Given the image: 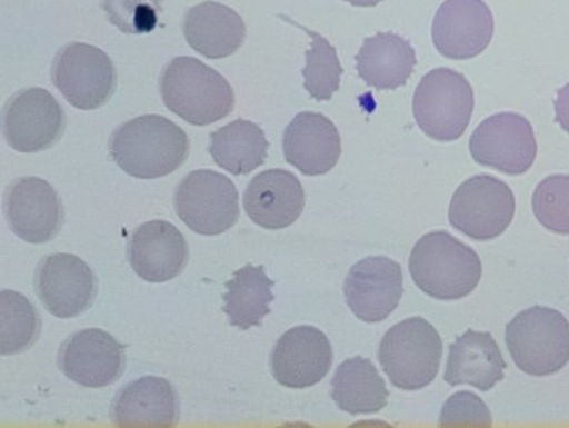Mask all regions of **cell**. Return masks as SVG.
<instances>
[{
    "label": "cell",
    "mask_w": 569,
    "mask_h": 428,
    "mask_svg": "<svg viewBox=\"0 0 569 428\" xmlns=\"http://www.w3.org/2000/svg\"><path fill=\"white\" fill-rule=\"evenodd\" d=\"M439 331L422 317H411L393 326L379 345L378 358L398 389L427 388L439 375L442 358Z\"/></svg>",
    "instance_id": "4"
},
{
    "label": "cell",
    "mask_w": 569,
    "mask_h": 428,
    "mask_svg": "<svg viewBox=\"0 0 569 428\" xmlns=\"http://www.w3.org/2000/svg\"><path fill=\"white\" fill-rule=\"evenodd\" d=\"M163 0H101L109 22L123 33L142 34L156 30Z\"/></svg>",
    "instance_id": "31"
},
{
    "label": "cell",
    "mask_w": 569,
    "mask_h": 428,
    "mask_svg": "<svg viewBox=\"0 0 569 428\" xmlns=\"http://www.w3.org/2000/svg\"><path fill=\"white\" fill-rule=\"evenodd\" d=\"M67 126L59 101L43 88L22 89L6 102L3 136L20 153H39L57 145Z\"/></svg>",
    "instance_id": "10"
},
{
    "label": "cell",
    "mask_w": 569,
    "mask_h": 428,
    "mask_svg": "<svg viewBox=\"0 0 569 428\" xmlns=\"http://www.w3.org/2000/svg\"><path fill=\"white\" fill-rule=\"evenodd\" d=\"M214 163L233 176H247L267 161L269 142L263 130L248 120H234L211 133Z\"/></svg>",
    "instance_id": "27"
},
{
    "label": "cell",
    "mask_w": 569,
    "mask_h": 428,
    "mask_svg": "<svg viewBox=\"0 0 569 428\" xmlns=\"http://www.w3.org/2000/svg\"><path fill=\"white\" fill-rule=\"evenodd\" d=\"M469 149L477 163L508 176L525 175L538 155L531 122L512 112L490 116L482 121L470 137Z\"/></svg>",
    "instance_id": "11"
},
{
    "label": "cell",
    "mask_w": 569,
    "mask_h": 428,
    "mask_svg": "<svg viewBox=\"0 0 569 428\" xmlns=\"http://www.w3.org/2000/svg\"><path fill=\"white\" fill-rule=\"evenodd\" d=\"M4 212L12 232L31 245L47 243L64 225V207L58 191L38 177L19 178L9 186Z\"/></svg>",
    "instance_id": "14"
},
{
    "label": "cell",
    "mask_w": 569,
    "mask_h": 428,
    "mask_svg": "<svg viewBox=\"0 0 569 428\" xmlns=\"http://www.w3.org/2000/svg\"><path fill=\"white\" fill-rule=\"evenodd\" d=\"M159 88L166 108L196 127L226 119L236 106L233 88L224 76L196 58L172 59L163 68Z\"/></svg>",
    "instance_id": "3"
},
{
    "label": "cell",
    "mask_w": 569,
    "mask_h": 428,
    "mask_svg": "<svg viewBox=\"0 0 569 428\" xmlns=\"http://www.w3.org/2000/svg\"><path fill=\"white\" fill-rule=\"evenodd\" d=\"M356 60L359 78L378 91L405 87L418 64L413 47L393 32L367 38Z\"/></svg>",
    "instance_id": "24"
},
{
    "label": "cell",
    "mask_w": 569,
    "mask_h": 428,
    "mask_svg": "<svg viewBox=\"0 0 569 428\" xmlns=\"http://www.w3.org/2000/svg\"><path fill=\"white\" fill-rule=\"evenodd\" d=\"M516 197L508 183L492 176L471 177L450 200L449 222L477 241L499 237L512 222Z\"/></svg>",
    "instance_id": "9"
},
{
    "label": "cell",
    "mask_w": 569,
    "mask_h": 428,
    "mask_svg": "<svg viewBox=\"0 0 569 428\" xmlns=\"http://www.w3.org/2000/svg\"><path fill=\"white\" fill-rule=\"evenodd\" d=\"M59 369L68 379L84 388L100 389L113 385L127 368L124 347L102 329L76 331L62 342Z\"/></svg>",
    "instance_id": "13"
},
{
    "label": "cell",
    "mask_w": 569,
    "mask_h": 428,
    "mask_svg": "<svg viewBox=\"0 0 569 428\" xmlns=\"http://www.w3.org/2000/svg\"><path fill=\"white\" fill-rule=\"evenodd\" d=\"M491 425L489 407L470 391L456 392L441 410V427H491Z\"/></svg>",
    "instance_id": "32"
},
{
    "label": "cell",
    "mask_w": 569,
    "mask_h": 428,
    "mask_svg": "<svg viewBox=\"0 0 569 428\" xmlns=\"http://www.w3.org/2000/svg\"><path fill=\"white\" fill-rule=\"evenodd\" d=\"M409 273L433 299L460 300L480 285L482 263L473 248L447 231L429 232L413 247Z\"/></svg>",
    "instance_id": "2"
},
{
    "label": "cell",
    "mask_w": 569,
    "mask_h": 428,
    "mask_svg": "<svg viewBox=\"0 0 569 428\" xmlns=\"http://www.w3.org/2000/svg\"><path fill=\"white\" fill-rule=\"evenodd\" d=\"M38 309L22 293H0V350L3 356L23 354L40 336Z\"/></svg>",
    "instance_id": "28"
},
{
    "label": "cell",
    "mask_w": 569,
    "mask_h": 428,
    "mask_svg": "<svg viewBox=\"0 0 569 428\" xmlns=\"http://www.w3.org/2000/svg\"><path fill=\"white\" fill-rule=\"evenodd\" d=\"M555 113H557V122L569 135V82L560 88L555 100Z\"/></svg>",
    "instance_id": "33"
},
{
    "label": "cell",
    "mask_w": 569,
    "mask_h": 428,
    "mask_svg": "<svg viewBox=\"0 0 569 428\" xmlns=\"http://www.w3.org/2000/svg\"><path fill=\"white\" fill-rule=\"evenodd\" d=\"M390 397L385 379L369 358H349L331 379V398L339 409L359 416L383 410Z\"/></svg>",
    "instance_id": "25"
},
{
    "label": "cell",
    "mask_w": 569,
    "mask_h": 428,
    "mask_svg": "<svg viewBox=\"0 0 569 428\" xmlns=\"http://www.w3.org/2000/svg\"><path fill=\"white\" fill-rule=\"evenodd\" d=\"M52 82L72 107L99 109L112 100L117 72L106 52L87 43H69L61 48L52 63Z\"/></svg>",
    "instance_id": "8"
},
{
    "label": "cell",
    "mask_w": 569,
    "mask_h": 428,
    "mask_svg": "<svg viewBox=\"0 0 569 428\" xmlns=\"http://www.w3.org/2000/svg\"><path fill=\"white\" fill-rule=\"evenodd\" d=\"M274 281L268 278L266 267L248 265L236 271L227 281L223 296V312L232 327L248 330L261 327L270 313V302L274 300Z\"/></svg>",
    "instance_id": "26"
},
{
    "label": "cell",
    "mask_w": 569,
    "mask_h": 428,
    "mask_svg": "<svg viewBox=\"0 0 569 428\" xmlns=\"http://www.w3.org/2000/svg\"><path fill=\"white\" fill-rule=\"evenodd\" d=\"M495 34V18L483 0H446L436 12L432 40L436 50L450 60L481 54Z\"/></svg>",
    "instance_id": "16"
},
{
    "label": "cell",
    "mask_w": 569,
    "mask_h": 428,
    "mask_svg": "<svg viewBox=\"0 0 569 428\" xmlns=\"http://www.w3.org/2000/svg\"><path fill=\"white\" fill-rule=\"evenodd\" d=\"M34 291L59 319H72L93 306L97 279L84 260L71 253L46 257L34 272Z\"/></svg>",
    "instance_id": "12"
},
{
    "label": "cell",
    "mask_w": 569,
    "mask_h": 428,
    "mask_svg": "<svg viewBox=\"0 0 569 428\" xmlns=\"http://www.w3.org/2000/svg\"><path fill=\"white\" fill-rule=\"evenodd\" d=\"M109 155L130 177L157 179L171 175L190 155L184 130L163 116L146 115L118 127Z\"/></svg>",
    "instance_id": "1"
},
{
    "label": "cell",
    "mask_w": 569,
    "mask_h": 428,
    "mask_svg": "<svg viewBox=\"0 0 569 428\" xmlns=\"http://www.w3.org/2000/svg\"><path fill=\"white\" fill-rule=\"evenodd\" d=\"M118 427H172L179 420L176 388L162 377H142L118 390L110 409Z\"/></svg>",
    "instance_id": "21"
},
{
    "label": "cell",
    "mask_w": 569,
    "mask_h": 428,
    "mask_svg": "<svg viewBox=\"0 0 569 428\" xmlns=\"http://www.w3.org/2000/svg\"><path fill=\"white\" fill-rule=\"evenodd\" d=\"M242 203L253 223L267 230H282L301 217L307 197L293 172L272 169L249 182Z\"/></svg>",
    "instance_id": "20"
},
{
    "label": "cell",
    "mask_w": 569,
    "mask_h": 428,
    "mask_svg": "<svg viewBox=\"0 0 569 428\" xmlns=\"http://www.w3.org/2000/svg\"><path fill=\"white\" fill-rule=\"evenodd\" d=\"M332 358L331 344L322 330L295 327L277 341L270 356V369L284 388L307 389L328 376Z\"/></svg>",
    "instance_id": "17"
},
{
    "label": "cell",
    "mask_w": 569,
    "mask_h": 428,
    "mask_svg": "<svg viewBox=\"0 0 569 428\" xmlns=\"http://www.w3.org/2000/svg\"><path fill=\"white\" fill-rule=\"evenodd\" d=\"M173 207L190 230L206 237L223 233L238 223L239 192L234 183L213 170H196L182 179Z\"/></svg>",
    "instance_id": "7"
},
{
    "label": "cell",
    "mask_w": 569,
    "mask_h": 428,
    "mask_svg": "<svg viewBox=\"0 0 569 428\" xmlns=\"http://www.w3.org/2000/svg\"><path fill=\"white\" fill-rule=\"evenodd\" d=\"M506 368L495 338L488 331L469 329L450 345L443 379L450 386L469 385L489 391L502 381Z\"/></svg>",
    "instance_id": "23"
},
{
    "label": "cell",
    "mask_w": 569,
    "mask_h": 428,
    "mask_svg": "<svg viewBox=\"0 0 569 428\" xmlns=\"http://www.w3.org/2000/svg\"><path fill=\"white\" fill-rule=\"evenodd\" d=\"M284 160L303 176L328 175L342 155L338 129L328 117L316 112L297 115L284 129Z\"/></svg>",
    "instance_id": "19"
},
{
    "label": "cell",
    "mask_w": 569,
    "mask_h": 428,
    "mask_svg": "<svg viewBox=\"0 0 569 428\" xmlns=\"http://www.w3.org/2000/svg\"><path fill=\"white\" fill-rule=\"evenodd\" d=\"M506 345L526 375L552 376L569 362V322L557 309H525L506 327Z\"/></svg>",
    "instance_id": "5"
},
{
    "label": "cell",
    "mask_w": 569,
    "mask_h": 428,
    "mask_svg": "<svg viewBox=\"0 0 569 428\" xmlns=\"http://www.w3.org/2000/svg\"><path fill=\"white\" fill-rule=\"evenodd\" d=\"M532 211L548 231L569 235V176L545 178L533 191Z\"/></svg>",
    "instance_id": "30"
},
{
    "label": "cell",
    "mask_w": 569,
    "mask_h": 428,
    "mask_svg": "<svg viewBox=\"0 0 569 428\" xmlns=\"http://www.w3.org/2000/svg\"><path fill=\"white\" fill-rule=\"evenodd\" d=\"M343 292L351 312L365 322H380L399 307L405 278L398 261L370 257L358 261L345 280Z\"/></svg>",
    "instance_id": "15"
},
{
    "label": "cell",
    "mask_w": 569,
    "mask_h": 428,
    "mask_svg": "<svg viewBox=\"0 0 569 428\" xmlns=\"http://www.w3.org/2000/svg\"><path fill=\"white\" fill-rule=\"evenodd\" d=\"M345 2L356 7H375L383 2V0H345Z\"/></svg>",
    "instance_id": "34"
},
{
    "label": "cell",
    "mask_w": 569,
    "mask_h": 428,
    "mask_svg": "<svg viewBox=\"0 0 569 428\" xmlns=\"http://www.w3.org/2000/svg\"><path fill=\"white\" fill-rule=\"evenodd\" d=\"M182 29L192 50L211 60L231 57L247 39L244 20L231 7L218 2L191 7Z\"/></svg>",
    "instance_id": "22"
},
{
    "label": "cell",
    "mask_w": 569,
    "mask_h": 428,
    "mask_svg": "<svg viewBox=\"0 0 569 428\" xmlns=\"http://www.w3.org/2000/svg\"><path fill=\"white\" fill-rule=\"evenodd\" d=\"M284 20L296 24L298 29L307 32L311 38V47L307 51V66L302 71L305 89H307L311 99L317 101L331 100L332 96L341 88V76L343 73L336 47L331 46L322 34L305 29V27L288 18H284Z\"/></svg>",
    "instance_id": "29"
},
{
    "label": "cell",
    "mask_w": 569,
    "mask_h": 428,
    "mask_svg": "<svg viewBox=\"0 0 569 428\" xmlns=\"http://www.w3.org/2000/svg\"><path fill=\"white\" fill-rule=\"evenodd\" d=\"M473 110V88L455 69L436 68L416 88L415 120L422 132L436 141L458 140L468 129Z\"/></svg>",
    "instance_id": "6"
},
{
    "label": "cell",
    "mask_w": 569,
    "mask_h": 428,
    "mask_svg": "<svg viewBox=\"0 0 569 428\" xmlns=\"http://www.w3.org/2000/svg\"><path fill=\"white\" fill-rule=\"evenodd\" d=\"M189 245L168 220H151L131 233L128 259L133 271L149 282L178 278L189 261Z\"/></svg>",
    "instance_id": "18"
}]
</instances>
